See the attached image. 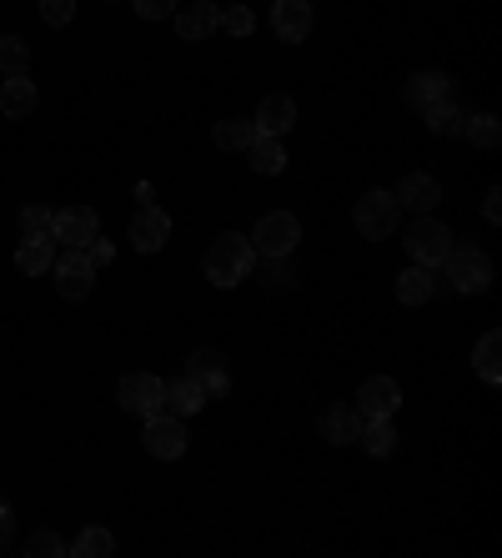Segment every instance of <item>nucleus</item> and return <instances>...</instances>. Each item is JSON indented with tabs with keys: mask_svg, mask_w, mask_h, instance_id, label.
I'll use <instances>...</instances> for the list:
<instances>
[{
	"mask_svg": "<svg viewBox=\"0 0 502 558\" xmlns=\"http://www.w3.org/2000/svg\"><path fill=\"white\" fill-rule=\"evenodd\" d=\"M252 267H257V247H252V236H242V232H221L207 247V257H201V272H207L211 287L246 282Z\"/></svg>",
	"mask_w": 502,
	"mask_h": 558,
	"instance_id": "nucleus-1",
	"label": "nucleus"
},
{
	"mask_svg": "<svg viewBox=\"0 0 502 558\" xmlns=\"http://www.w3.org/2000/svg\"><path fill=\"white\" fill-rule=\"evenodd\" d=\"M452 227H442L432 211H417L413 221H407V232H402V247H407V257L417 262V267H432L438 272L442 262H448V252H452Z\"/></svg>",
	"mask_w": 502,
	"mask_h": 558,
	"instance_id": "nucleus-2",
	"label": "nucleus"
},
{
	"mask_svg": "<svg viewBox=\"0 0 502 558\" xmlns=\"http://www.w3.org/2000/svg\"><path fill=\"white\" fill-rule=\"evenodd\" d=\"M442 272H448V282L463 292V298H482L492 287V257L482 247H473V242H452V252H448V262H442Z\"/></svg>",
	"mask_w": 502,
	"mask_h": 558,
	"instance_id": "nucleus-3",
	"label": "nucleus"
},
{
	"mask_svg": "<svg viewBox=\"0 0 502 558\" xmlns=\"http://www.w3.org/2000/svg\"><path fill=\"white\" fill-rule=\"evenodd\" d=\"M296 242H302V221H296L292 211H267V217L257 221V232H252V247L267 262H286Z\"/></svg>",
	"mask_w": 502,
	"mask_h": 558,
	"instance_id": "nucleus-4",
	"label": "nucleus"
},
{
	"mask_svg": "<svg viewBox=\"0 0 502 558\" xmlns=\"http://www.w3.org/2000/svg\"><path fill=\"white\" fill-rule=\"evenodd\" d=\"M352 221H357V232L367 236V242H387V236L397 232V221H402V207H397V196L392 192H367L357 202V211H352Z\"/></svg>",
	"mask_w": 502,
	"mask_h": 558,
	"instance_id": "nucleus-5",
	"label": "nucleus"
},
{
	"mask_svg": "<svg viewBox=\"0 0 502 558\" xmlns=\"http://www.w3.org/2000/svg\"><path fill=\"white\" fill-rule=\"evenodd\" d=\"M90 236H101V217H96V207L51 211V242H56L61 252H86Z\"/></svg>",
	"mask_w": 502,
	"mask_h": 558,
	"instance_id": "nucleus-6",
	"label": "nucleus"
},
{
	"mask_svg": "<svg viewBox=\"0 0 502 558\" xmlns=\"http://www.w3.org/2000/svg\"><path fill=\"white\" fill-rule=\"evenodd\" d=\"M117 403L136 417L167 413V383H161L156 373H126L121 377V388H117Z\"/></svg>",
	"mask_w": 502,
	"mask_h": 558,
	"instance_id": "nucleus-7",
	"label": "nucleus"
},
{
	"mask_svg": "<svg viewBox=\"0 0 502 558\" xmlns=\"http://www.w3.org/2000/svg\"><path fill=\"white\" fill-rule=\"evenodd\" d=\"M142 442H146V453H151V458L176 463V458L186 453V417H176V413L142 417Z\"/></svg>",
	"mask_w": 502,
	"mask_h": 558,
	"instance_id": "nucleus-8",
	"label": "nucleus"
},
{
	"mask_svg": "<svg viewBox=\"0 0 502 558\" xmlns=\"http://www.w3.org/2000/svg\"><path fill=\"white\" fill-rule=\"evenodd\" d=\"M51 272H56V292H61L65 302L90 298V287H96V267H90L86 252H56Z\"/></svg>",
	"mask_w": 502,
	"mask_h": 558,
	"instance_id": "nucleus-9",
	"label": "nucleus"
},
{
	"mask_svg": "<svg viewBox=\"0 0 502 558\" xmlns=\"http://www.w3.org/2000/svg\"><path fill=\"white\" fill-rule=\"evenodd\" d=\"M271 36L282 46L311 40V0H271Z\"/></svg>",
	"mask_w": 502,
	"mask_h": 558,
	"instance_id": "nucleus-10",
	"label": "nucleus"
},
{
	"mask_svg": "<svg viewBox=\"0 0 502 558\" xmlns=\"http://www.w3.org/2000/svg\"><path fill=\"white\" fill-rule=\"evenodd\" d=\"M186 373L207 388V398H226V392H232V367H226V357H221L217 348H196L192 357H186Z\"/></svg>",
	"mask_w": 502,
	"mask_h": 558,
	"instance_id": "nucleus-11",
	"label": "nucleus"
},
{
	"mask_svg": "<svg viewBox=\"0 0 502 558\" xmlns=\"http://www.w3.org/2000/svg\"><path fill=\"white\" fill-rule=\"evenodd\" d=\"M362 423H367V417H362L357 403H327L317 428H322V438L332 442V448H352V442L362 438Z\"/></svg>",
	"mask_w": 502,
	"mask_h": 558,
	"instance_id": "nucleus-12",
	"label": "nucleus"
},
{
	"mask_svg": "<svg viewBox=\"0 0 502 558\" xmlns=\"http://www.w3.org/2000/svg\"><path fill=\"white\" fill-rule=\"evenodd\" d=\"M252 126H257V136H277V142H282L286 131L296 126V101H292V96H282V92L261 96V101H257V117H252Z\"/></svg>",
	"mask_w": 502,
	"mask_h": 558,
	"instance_id": "nucleus-13",
	"label": "nucleus"
},
{
	"mask_svg": "<svg viewBox=\"0 0 502 558\" xmlns=\"http://www.w3.org/2000/svg\"><path fill=\"white\" fill-rule=\"evenodd\" d=\"M131 242H136V252H146V257H151V252H161L171 242V217L161 207H142L136 211V217H131Z\"/></svg>",
	"mask_w": 502,
	"mask_h": 558,
	"instance_id": "nucleus-14",
	"label": "nucleus"
},
{
	"mask_svg": "<svg viewBox=\"0 0 502 558\" xmlns=\"http://www.w3.org/2000/svg\"><path fill=\"white\" fill-rule=\"evenodd\" d=\"M357 408H362V417H397L402 388L392 383V377H367V383L357 388Z\"/></svg>",
	"mask_w": 502,
	"mask_h": 558,
	"instance_id": "nucleus-15",
	"label": "nucleus"
},
{
	"mask_svg": "<svg viewBox=\"0 0 502 558\" xmlns=\"http://www.w3.org/2000/svg\"><path fill=\"white\" fill-rule=\"evenodd\" d=\"M392 196H397V207H402V211H413V217H417V211H432V207H438V202H442V186L432 182L427 171H407Z\"/></svg>",
	"mask_w": 502,
	"mask_h": 558,
	"instance_id": "nucleus-16",
	"label": "nucleus"
},
{
	"mask_svg": "<svg viewBox=\"0 0 502 558\" xmlns=\"http://www.w3.org/2000/svg\"><path fill=\"white\" fill-rule=\"evenodd\" d=\"M217 5H211V0H192V5H176V15H171V21H176V36L181 40H207L211 31H217Z\"/></svg>",
	"mask_w": 502,
	"mask_h": 558,
	"instance_id": "nucleus-17",
	"label": "nucleus"
},
{
	"mask_svg": "<svg viewBox=\"0 0 502 558\" xmlns=\"http://www.w3.org/2000/svg\"><path fill=\"white\" fill-rule=\"evenodd\" d=\"M36 106H40V92H36V81H30V71L26 76H5V86H0V111H5V117L26 121Z\"/></svg>",
	"mask_w": 502,
	"mask_h": 558,
	"instance_id": "nucleus-18",
	"label": "nucleus"
},
{
	"mask_svg": "<svg viewBox=\"0 0 502 558\" xmlns=\"http://www.w3.org/2000/svg\"><path fill=\"white\" fill-rule=\"evenodd\" d=\"M207 403H211L207 388H201V383H196L192 373H181V377H171V383H167V413H176V417H196Z\"/></svg>",
	"mask_w": 502,
	"mask_h": 558,
	"instance_id": "nucleus-19",
	"label": "nucleus"
},
{
	"mask_svg": "<svg viewBox=\"0 0 502 558\" xmlns=\"http://www.w3.org/2000/svg\"><path fill=\"white\" fill-rule=\"evenodd\" d=\"M402 96H407V106H417V111H427V106H438L452 96V81L442 76V71H417V76H407V86H402Z\"/></svg>",
	"mask_w": 502,
	"mask_h": 558,
	"instance_id": "nucleus-20",
	"label": "nucleus"
},
{
	"mask_svg": "<svg viewBox=\"0 0 502 558\" xmlns=\"http://www.w3.org/2000/svg\"><path fill=\"white\" fill-rule=\"evenodd\" d=\"M56 262V242L51 236H21V247H15V272L21 277H40L51 272Z\"/></svg>",
	"mask_w": 502,
	"mask_h": 558,
	"instance_id": "nucleus-21",
	"label": "nucleus"
},
{
	"mask_svg": "<svg viewBox=\"0 0 502 558\" xmlns=\"http://www.w3.org/2000/svg\"><path fill=\"white\" fill-rule=\"evenodd\" d=\"M432 292H438V282H432V267H407V272L397 277V302L402 307H423V302H432Z\"/></svg>",
	"mask_w": 502,
	"mask_h": 558,
	"instance_id": "nucleus-22",
	"label": "nucleus"
},
{
	"mask_svg": "<svg viewBox=\"0 0 502 558\" xmlns=\"http://www.w3.org/2000/svg\"><path fill=\"white\" fill-rule=\"evenodd\" d=\"M65 554L71 558H111L117 554V538H111V529H101V523H86V529L65 544Z\"/></svg>",
	"mask_w": 502,
	"mask_h": 558,
	"instance_id": "nucleus-23",
	"label": "nucleus"
},
{
	"mask_svg": "<svg viewBox=\"0 0 502 558\" xmlns=\"http://www.w3.org/2000/svg\"><path fill=\"white\" fill-rule=\"evenodd\" d=\"M211 142H217V151H246L257 142V126H252V117H226L211 126Z\"/></svg>",
	"mask_w": 502,
	"mask_h": 558,
	"instance_id": "nucleus-24",
	"label": "nucleus"
},
{
	"mask_svg": "<svg viewBox=\"0 0 502 558\" xmlns=\"http://www.w3.org/2000/svg\"><path fill=\"white\" fill-rule=\"evenodd\" d=\"M362 448H367V453L372 458H392L397 453V428H392V417H367V423H362Z\"/></svg>",
	"mask_w": 502,
	"mask_h": 558,
	"instance_id": "nucleus-25",
	"label": "nucleus"
},
{
	"mask_svg": "<svg viewBox=\"0 0 502 558\" xmlns=\"http://www.w3.org/2000/svg\"><path fill=\"white\" fill-rule=\"evenodd\" d=\"M246 156H252V171H261V177H282L286 171V151L277 136H257V142L246 146Z\"/></svg>",
	"mask_w": 502,
	"mask_h": 558,
	"instance_id": "nucleus-26",
	"label": "nucleus"
},
{
	"mask_svg": "<svg viewBox=\"0 0 502 558\" xmlns=\"http://www.w3.org/2000/svg\"><path fill=\"white\" fill-rule=\"evenodd\" d=\"M457 136H467L477 151H498L502 126H498V117H492V111H477V117H463V131H457Z\"/></svg>",
	"mask_w": 502,
	"mask_h": 558,
	"instance_id": "nucleus-27",
	"label": "nucleus"
},
{
	"mask_svg": "<svg viewBox=\"0 0 502 558\" xmlns=\"http://www.w3.org/2000/svg\"><path fill=\"white\" fill-rule=\"evenodd\" d=\"M423 121H427V131H432V136H457V131H463V111L452 106V96H448V101H438V106H427Z\"/></svg>",
	"mask_w": 502,
	"mask_h": 558,
	"instance_id": "nucleus-28",
	"label": "nucleus"
},
{
	"mask_svg": "<svg viewBox=\"0 0 502 558\" xmlns=\"http://www.w3.org/2000/svg\"><path fill=\"white\" fill-rule=\"evenodd\" d=\"M0 71H5V76H26L30 71V40L0 36Z\"/></svg>",
	"mask_w": 502,
	"mask_h": 558,
	"instance_id": "nucleus-29",
	"label": "nucleus"
},
{
	"mask_svg": "<svg viewBox=\"0 0 502 558\" xmlns=\"http://www.w3.org/2000/svg\"><path fill=\"white\" fill-rule=\"evenodd\" d=\"M473 363H477V377H482V383H502V367H498V332H482V338H477Z\"/></svg>",
	"mask_w": 502,
	"mask_h": 558,
	"instance_id": "nucleus-30",
	"label": "nucleus"
},
{
	"mask_svg": "<svg viewBox=\"0 0 502 558\" xmlns=\"http://www.w3.org/2000/svg\"><path fill=\"white\" fill-rule=\"evenodd\" d=\"M217 26L226 31V36H252V31H257V15L246 11V5H226V11L217 15Z\"/></svg>",
	"mask_w": 502,
	"mask_h": 558,
	"instance_id": "nucleus-31",
	"label": "nucleus"
},
{
	"mask_svg": "<svg viewBox=\"0 0 502 558\" xmlns=\"http://www.w3.org/2000/svg\"><path fill=\"white\" fill-rule=\"evenodd\" d=\"M26 554H36V558H65V538H56L51 529H36L26 538Z\"/></svg>",
	"mask_w": 502,
	"mask_h": 558,
	"instance_id": "nucleus-32",
	"label": "nucleus"
},
{
	"mask_svg": "<svg viewBox=\"0 0 502 558\" xmlns=\"http://www.w3.org/2000/svg\"><path fill=\"white\" fill-rule=\"evenodd\" d=\"M40 21H46V26H71V21H76V0H40Z\"/></svg>",
	"mask_w": 502,
	"mask_h": 558,
	"instance_id": "nucleus-33",
	"label": "nucleus"
},
{
	"mask_svg": "<svg viewBox=\"0 0 502 558\" xmlns=\"http://www.w3.org/2000/svg\"><path fill=\"white\" fill-rule=\"evenodd\" d=\"M21 236H51V211L46 207H21Z\"/></svg>",
	"mask_w": 502,
	"mask_h": 558,
	"instance_id": "nucleus-34",
	"label": "nucleus"
},
{
	"mask_svg": "<svg viewBox=\"0 0 502 558\" xmlns=\"http://www.w3.org/2000/svg\"><path fill=\"white\" fill-rule=\"evenodd\" d=\"M131 5H136V15H142V21H171L181 0H131Z\"/></svg>",
	"mask_w": 502,
	"mask_h": 558,
	"instance_id": "nucleus-35",
	"label": "nucleus"
},
{
	"mask_svg": "<svg viewBox=\"0 0 502 558\" xmlns=\"http://www.w3.org/2000/svg\"><path fill=\"white\" fill-rule=\"evenodd\" d=\"M86 257H90V267H96V272H101V267H111V262H117V247H111V242H101V236H90Z\"/></svg>",
	"mask_w": 502,
	"mask_h": 558,
	"instance_id": "nucleus-36",
	"label": "nucleus"
},
{
	"mask_svg": "<svg viewBox=\"0 0 502 558\" xmlns=\"http://www.w3.org/2000/svg\"><path fill=\"white\" fill-rule=\"evenodd\" d=\"M482 217H488V221H502V192H498V186H492L488 202H482Z\"/></svg>",
	"mask_w": 502,
	"mask_h": 558,
	"instance_id": "nucleus-37",
	"label": "nucleus"
},
{
	"mask_svg": "<svg viewBox=\"0 0 502 558\" xmlns=\"http://www.w3.org/2000/svg\"><path fill=\"white\" fill-rule=\"evenodd\" d=\"M5 544H11V508L0 504V548H5Z\"/></svg>",
	"mask_w": 502,
	"mask_h": 558,
	"instance_id": "nucleus-38",
	"label": "nucleus"
}]
</instances>
